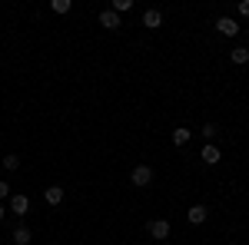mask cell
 <instances>
[{
  "label": "cell",
  "instance_id": "cell-5",
  "mask_svg": "<svg viewBox=\"0 0 249 245\" xmlns=\"http://www.w3.org/2000/svg\"><path fill=\"white\" fill-rule=\"evenodd\" d=\"M190 139H193V130H190V126H176V130L170 132V143L176 146V149H183V146H190Z\"/></svg>",
  "mask_w": 249,
  "mask_h": 245
},
{
  "label": "cell",
  "instance_id": "cell-6",
  "mask_svg": "<svg viewBox=\"0 0 249 245\" xmlns=\"http://www.w3.org/2000/svg\"><path fill=\"white\" fill-rule=\"evenodd\" d=\"M100 27H107V30H120V27H123V23H120V14H116V10H110V7H107V10H100Z\"/></svg>",
  "mask_w": 249,
  "mask_h": 245
},
{
  "label": "cell",
  "instance_id": "cell-15",
  "mask_svg": "<svg viewBox=\"0 0 249 245\" xmlns=\"http://www.w3.org/2000/svg\"><path fill=\"white\" fill-rule=\"evenodd\" d=\"M50 10H53V14H70L73 3H70V0H50Z\"/></svg>",
  "mask_w": 249,
  "mask_h": 245
},
{
  "label": "cell",
  "instance_id": "cell-18",
  "mask_svg": "<svg viewBox=\"0 0 249 245\" xmlns=\"http://www.w3.org/2000/svg\"><path fill=\"white\" fill-rule=\"evenodd\" d=\"M239 17H249V0H243V3H239Z\"/></svg>",
  "mask_w": 249,
  "mask_h": 245
},
{
  "label": "cell",
  "instance_id": "cell-8",
  "mask_svg": "<svg viewBox=\"0 0 249 245\" xmlns=\"http://www.w3.org/2000/svg\"><path fill=\"white\" fill-rule=\"evenodd\" d=\"M199 159H203L206 166H216V163L223 159V152H219V146H216V143H206V146L199 149Z\"/></svg>",
  "mask_w": 249,
  "mask_h": 245
},
{
  "label": "cell",
  "instance_id": "cell-13",
  "mask_svg": "<svg viewBox=\"0 0 249 245\" xmlns=\"http://www.w3.org/2000/svg\"><path fill=\"white\" fill-rule=\"evenodd\" d=\"M199 136H203L206 143H213V139L219 136V126H216V123H203V130H199Z\"/></svg>",
  "mask_w": 249,
  "mask_h": 245
},
{
  "label": "cell",
  "instance_id": "cell-16",
  "mask_svg": "<svg viewBox=\"0 0 249 245\" xmlns=\"http://www.w3.org/2000/svg\"><path fill=\"white\" fill-rule=\"evenodd\" d=\"M110 10H116V14H126V10H133V0H113V7Z\"/></svg>",
  "mask_w": 249,
  "mask_h": 245
},
{
  "label": "cell",
  "instance_id": "cell-1",
  "mask_svg": "<svg viewBox=\"0 0 249 245\" xmlns=\"http://www.w3.org/2000/svg\"><path fill=\"white\" fill-rule=\"evenodd\" d=\"M130 182H133L136 189H146L150 182H153V166H146V163L133 166V169H130Z\"/></svg>",
  "mask_w": 249,
  "mask_h": 245
},
{
  "label": "cell",
  "instance_id": "cell-2",
  "mask_svg": "<svg viewBox=\"0 0 249 245\" xmlns=\"http://www.w3.org/2000/svg\"><path fill=\"white\" fill-rule=\"evenodd\" d=\"M213 27H216V33H223V37H230V40L239 37V30H243L236 17H216V23H213Z\"/></svg>",
  "mask_w": 249,
  "mask_h": 245
},
{
  "label": "cell",
  "instance_id": "cell-11",
  "mask_svg": "<svg viewBox=\"0 0 249 245\" xmlns=\"http://www.w3.org/2000/svg\"><path fill=\"white\" fill-rule=\"evenodd\" d=\"M230 60L236 63V66L249 63V47H232V50H230Z\"/></svg>",
  "mask_w": 249,
  "mask_h": 245
},
{
  "label": "cell",
  "instance_id": "cell-4",
  "mask_svg": "<svg viewBox=\"0 0 249 245\" xmlns=\"http://www.w3.org/2000/svg\"><path fill=\"white\" fill-rule=\"evenodd\" d=\"M206 219H210V209L203 206V202H196V206L186 209V222H190V226H203Z\"/></svg>",
  "mask_w": 249,
  "mask_h": 245
},
{
  "label": "cell",
  "instance_id": "cell-10",
  "mask_svg": "<svg viewBox=\"0 0 249 245\" xmlns=\"http://www.w3.org/2000/svg\"><path fill=\"white\" fill-rule=\"evenodd\" d=\"M63 196H67L63 186H47V189H43V202H47V206H60Z\"/></svg>",
  "mask_w": 249,
  "mask_h": 245
},
{
  "label": "cell",
  "instance_id": "cell-9",
  "mask_svg": "<svg viewBox=\"0 0 249 245\" xmlns=\"http://www.w3.org/2000/svg\"><path fill=\"white\" fill-rule=\"evenodd\" d=\"M170 222H166V219H153V222H150V226H146V232H150V235H153V239H170Z\"/></svg>",
  "mask_w": 249,
  "mask_h": 245
},
{
  "label": "cell",
  "instance_id": "cell-3",
  "mask_svg": "<svg viewBox=\"0 0 249 245\" xmlns=\"http://www.w3.org/2000/svg\"><path fill=\"white\" fill-rule=\"evenodd\" d=\"M10 212H14L17 219H27V212H30V196H27V192H14V196H10Z\"/></svg>",
  "mask_w": 249,
  "mask_h": 245
},
{
  "label": "cell",
  "instance_id": "cell-17",
  "mask_svg": "<svg viewBox=\"0 0 249 245\" xmlns=\"http://www.w3.org/2000/svg\"><path fill=\"white\" fill-rule=\"evenodd\" d=\"M10 196H14L10 182H3V179H0V202H3V199H10Z\"/></svg>",
  "mask_w": 249,
  "mask_h": 245
},
{
  "label": "cell",
  "instance_id": "cell-7",
  "mask_svg": "<svg viewBox=\"0 0 249 245\" xmlns=\"http://www.w3.org/2000/svg\"><path fill=\"white\" fill-rule=\"evenodd\" d=\"M143 27H146V30H160V27H163V10H156V7L143 10Z\"/></svg>",
  "mask_w": 249,
  "mask_h": 245
},
{
  "label": "cell",
  "instance_id": "cell-12",
  "mask_svg": "<svg viewBox=\"0 0 249 245\" xmlns=\"http://www.w3.org/2000/svg\"><path fill=\"white\" fill-rule=\"evenodd\" d=\"M10 239H14V245H30V239H34V235H30V229H27V226H17Z\"/></svg>",
  "mask_w": 249,
  "mask_h": 245
},
{
  "label": "cell",
  "instance_id": "cell-19",
  "mask_svg": "<svg viewBox=\"0 0 249 245\" xmlns=\"http://www.w3.org/2000/svg\"><path fill=\"white\" fill-rule=\"evenodd\" d=\"M7 212H10V209H3V202H0V222L7 219Z\"/></svg>",
  "mask_w": 249,
  "mask_h": 245
},
{
  "label": "cell",
  "instance_id": "cell-14",
  "mask_svg": "<svg viewBox=\"0 0 249 245\" xmlns=\"http://www.w3.org/2000/svg\"><path fill=\"white\" fill-rule=\"evenodd\" d=\"M0 163H3V169H10V172H17V169H20V156H17V152H7Z\"/></svg>",
  "mask_w": 249,
  "mask_h": 245
}]
</instances>
